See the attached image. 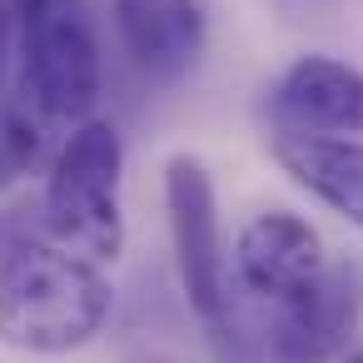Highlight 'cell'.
Segmentation results:
<instances>
[{
    "label": "cell",
    "mask_w": 363,
    "mask_h": 363,
    "mask_svg": "<svg viewBox=\"0 0 363 363\" xmlns=\"http://www.w3.org/2000/svg\"><path fill=\"white\" fill-rule=\"evenodd\" d=\"M363 313V259L338 254L318 279L269 303V323L259 328L269 363H328L348 343Z\"/></svg>",
    "instance_id": "5b68a950"
},
{
    "label": "cell",
    "mask_w": 363,
    "mask_h": 363,
    "mask_svg": "<svg viewBox=\"0 0 363 363\" xmlns=\"http://www.w3.org/2000/svg\"><path fill=\"white\" fill-rule=\"evenodd\" d=\"M110 303L115 294L95 259L45 234L0 244V343L21 353L85 348L105 328Z\"/></svg>",
    "instance_id": "6da1fadb"
},
{
    "label": "cell",
    "mask_w": 363,
    "mask_h": 363,
    "mask_svg": "<svg viewBox=\"0 0 363 363\" xmlns=\"http://www.w3.org/2000/svg\"><path fill=\"white\" fill-rule=\"evenodd\" d=\"M274 160L294 184H303L318 204L363 229V140L353 135H308L274 125Z\"/></svg>",
    "instance_id": "9c48e42d"
},
{
    "label": "cell",
    "mask_w": 363,
    "mask_h": 363,
    "mask_svg": "<svg viewBox=\"0 0 363 363\" xmlns=\"http://www.w3.org/2000/svg\"><path fill=\"white\" fill-rule=\"evenodd\" d=\"M125 55L150 80H179L204 50L199 0H110Z\"/></svg>",
    "instance_id": "ba28073f"
},
{
    "label": "cell",
    "mask_w": 363,
    "mask_h": 363,
    "mask_svg": "<svg viewBox=\"0 0 363 363\" xmlns=\"http://www.w3.org/2000/svg\"><path fill=\"white\" fill-rule=\"evenodd\" d=\"M279 130L363 135V70L333 55H298L269 95Z\"/></svg>",
    "instance_id": "52a82bcc"
},
{
    "label": "cell",
    "mask_w": 363,
    "mask_h": 363,
    "mask_svg": "<svg viewBox=\"0 0 363 363\" xmlns=\"http://www.w3.org/2000/svg\"><path fill=\"white\" fill-rule=\"evenodd\" d=\"M328 264L323 239L308 219L289 214V209H264L254 214L239 239H234V279L244 294H254L259 303H279L294 289H303L308 279H318Z\"/></svg>",
    "instance_id": "8992f818"
},
{
    "label": "cell",
    "mask_w": 363,
    "mask_h": 363,
    "mask_svg": "<svg viewBox=\"0 0 363 363\" xmlns=\"http://www.w3.org/2000/svg\"><path fill=\"white\" fill-rule=\"evenodd\" d=\"M16 45V0H0V65Z\"/></svg>",
    "instance_id": "30bf717a"
},
{
    "label": "cell",
    "mask_w": 363,
    "mask_h": 363,
    "mask_svg": "<svg viewBox=\"0 0 363 363\" xmlns=\"http://www.w3.org/2000/svg\"><path fill=\"white\" fill-rule=\"evenodd\" d=\"M21 90L50 120H85L100 100V35L85 0H16Z\"/></svg>",
    "instance_id": "3957f363"
},
{
    "label": "cell",
    "mask_w": 363,
    "mask_h": 363,
    "mask_svg": "<svg viewBox=\"0 0 363 363\" xmlns=\"http://www.w3.org/2000/svg\"><path fill=\"white\" fill-rule=\"evenodd\" d=\"M0 70H6V65H0Z\"/></svg>",
    "instance_id": "4fadbf2b"
},
{
    "label": "cell",
    "mask_w": 363,
    "mask_h": 363,
    "mask_svg": "<svg viewBox=\"0 0 363 363\" xmlns=\"http://www.w3.org/2000/svg\"><path fill=\"white\" fill-rule=\"evenodd\" d=\"M135 363H174V358H155V353H150V358H135Z\"/></svg>",
    "instance_id": "8fae6325"
},
{
    "label": "cell",
    "mask_w": 363,
    "mask_h": 363,
    "mask_svg": "<svg viewBox=\"0 0 363 363\" xmlns=\"http://www.w3.org/2000/svg\"><path fill=\"white\" fill-rule=\"evenodd\" d=\"M343 363H363V353H348V358H343Z\"/></svg>",
    "instance_id": "7c38bea8"
},
{
    "label": "cell",
    "mask_w": 363,
    "mask_h": 363,
    "mask_svg": "<svg viewBox=\"0 0 363 363\" xmlns=\"http://www.w3.org/2000/svg\"><path fill=\"white\" fill-rule=\"evenodd\" d=\"M164 214H169L179 289L189 308L209 323L229 308V264H224V234H219V199L204 160L194 155L164 160Z\"/></svg>",
    "instance_id": "277c9868"
},
{
    "label": "cell",
    "mask_w": 363,
    "mask_h": 363,
    "mask_svg": "<svg viewBox=\"0 0 363 363\" xmlns=\"http://www.w3.org/2000/svg\"><path fill=\"white\" fill-rule=\"evenodd\" d=\"M120 174H125V145L110 120H80L70 140L60 145L45 199H40V234L110 264L125 249V214H120Z\"/></svg>",
    "instance_id": "7a4b0ae2"
}]
</instances>
